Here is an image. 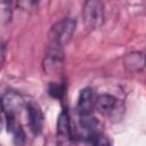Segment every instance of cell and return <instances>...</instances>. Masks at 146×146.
I'll list each match as a JSON object with an SVG mask.
<instances>
[{"instance_id":"5","label":"cell","mask_w":146,"mask_h":146,"mask_svg":"<svg viewBox=\"0 0 146 146\" xmlns=\"http://www.w3.org/2000/svg\"><path fill=\"white\" fill-rule=\"evenodd\" d=\"M26 116L31 131L34 135H39L43 129V113L38 104L31 102L26 105Z\"/></svg>"},{"instance_id":"3","label":"cell","mask_w":146,"mask_h":146,"mask_svg":"<svg viewBox=\"0 0 146 146\" xmlns=\"http://www.w3.org/2000/svg\"><path fill=\"white\" fill-rule=\"evenodd\" d=\"M64 65V51L62 47L49 44L43 58V71L47 74H58Z\"/></svg>"},{"instance_id":"4","label":"cell","mask_w":146,"mask_h":146,"mask_svg":"<svg viewBox=\"0 0 146 146\" xmlns=\"http://www.w3.org/2000/svg\"><path fill=\"white\" fill-rule=\"evenodd\" d=\"M73 138L72 125L68 112L63 110L57 120V143L59 146H67Z\"/></svg>"},{"instance_id":"13","label":"cell","mask_w":146,"mask_h":146,"mask_svg":"<svg viewBox=\"0 0 146 146\" xmlns=\"http://www.w3.org/2000/svg\"><path fill=\"white\" fill-rule=\"evenodd\" d=\"M87 140L89 143V146H111V143L107 139V137L104 133H102L100 131L92 135Z\"/></svg>"},{"instance_id":"7","label":"cell","mask_w":146,"mask_h":146,"mask_svg":"<svg viewBox=\"0 0 146 146\" xmlns=\"http://www.w3.org/2000/svg\"><path fill=\"white\" fill-rule=\"evenodd\" d=\"M95 94L94 90L89 87L83 88L78 98V112L79 114H90L92 113V108L95 107Z\"/></svg>"},{"instance_id":"2","label":"cell","mask_w":146,"mask_h":146,"mask_svg":"<svg viewBox=\"0 0 146 146\" xmlns=\"http://www.w3.org/2000/svg\"><path fill=\"white\" fill-rule=\"evenodd\" d=\"M82 17L84 25L89 30L100 27L104 23V5L97 0L86 1L82 9Z\"/></svg>"},{"instance_id":"12","label":"cell","mask_w":146,"mask_h":146,"mask_svg":"<svg viewBox=\"0 0 146 146\" xmlns=\"http://www.w3.org/2000/svg\"><path fill=\"white\" fill-rule=\"evenodd\" d=\"M11 18V3L0 1V26L6 25Z\"/></svg>"},{"instance_id":"16","label":"cell","mask_w":146,"mask_h":146,"mask_svg":"<svg viewBox=\"0 0 146 146\" xmlns=\"http://www.w3.org/2000/svg\"><path fill=\"white\" fill-rule=\"evenodd\" d=\"M1 113H2V107H1V103H0V130H1V125H2V119H1Z\"/></svg>"},{"instance_id":"11","label":"cell","mask_w":146,"mask_h":146,"mask_svg":"<svg viewBox=\"0 0 146 146\" xmlns=\"http://www.w3.org/2000/svg\"><path fill=\"white\" fill-rule=\"evenodd\" d=\"M124 64L128 66V70L138 72L144 67V56L141 52H131L125 57Z\"/></svg>"},{"instance_id":"14","label":"cell","mask_w":146,"mask_h":146,"mask_svg":"<svg viewBox=\"0 0 146 146\" xmlns=\"http://www.w3.org/2000/svg\"><path fill=\"white\" fill-rule=\"evenodd\" d=\"M48 92L50 94V96H52L54 98H58L60 99L64 94H65V87L63 83H57V82H51L48 87Z\"/></svg>"},{"instance_id":"9","label":"cell","mask_w":146,"mask_h":146,"mask_svg":"<svg viewBox=\"0 0 146 146\" xmlns=\"http://www.w3.org/2000/svg\"><path fill=\"white\" fill-rule=\"evenodd\" d=\"M6 121H7L8 131L13 135L15 143L17 145H22L25 140V133L16 115H6Z\"/></svg>"},{"instance_id":"6","label":"cell","mask_w":146,"mask_h":146,"mask_svg":"<svg viewBox=\"0 0 146 146\" xmlns=\"http://www.w3.org/2000/svg\"><path fill=\"white\" fill-rule=\"evenodd\" d=\"M0 103L5 115H17V113L24 106V99L14 91L6 94L0 100Z\"/></svg>"},{"instance_id":"1","label":"cell","mask_w":146,"mask_h":146,"mask_svg":"<svg viewBox=\"0 0 146 146\" xmlns=\"http://www.w3.org/2000/svg\"><path fill=\"white\" fill-rule=\"evenodd\" d=\"M76 27L75 19L71 17H65L57 21L49 31V44H54L57 47H64L72 39L74 31Z\"/></svg>"},{"instance_id":"8","label":"cell","mask_w":146,"mask_h":146,"mask_svg":"<svg viewBox=\"0 0 146 146\" xmlns=\"http://www.w3.org/2000/svg\"><path fill=\"white\" fill-rule=\"evenodd\" d=\"M79 127L80 130L82 131L83 136L88 139L89 137H91L92 135L99 132V122L97 121V119L92 115V113L90 114H79Z\"/></svg>"},{"instance_id":"10","label":"cell","mask_w":146,"mask_h":146,"mask_svg":"<svg viewBox=\"0 0 146 146\" xmlns=\"http://www.w3.org/2000/svg\"><path fill=\"white\" fill-rule=\"evenodd\" d=\"M116 105H117V99L112 96V95H100L99 97L96 98V102H95V106L96 108L103 113V114H111L112 112L115 111L116 108Z\"/></svg>"},{"instance_id":"15","label":"cell","mask_w":146,"mask_h":146,"mask_svg":"<svg viewBox=\"0 0 146 146\" xmlns=\"http://www.w3.org/2000/svg\"><path fill=\"white\" fill-rule=\"evenodd\" d=\"M5 57H6V44L2 41H0V70L5 62Z\"/></svg>"}]
</instances>
